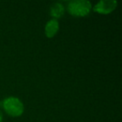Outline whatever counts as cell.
Wrapping results in <instances>:
<instances>
[{
  "label": "cell",
  "instance_id": "6da1fadb",
  "mask_svg": "<svg viewBox=\"0 0 122 122\" xmlns=\"http://www.w3.org/2000/svg\"><path fill=\"white\" fill-rule=\"evenodd\" d=\"M3 108L9 115L18 117L22 115L24 111V105L17 97H8L3 101Z\"/></svg>",
  "mask_w": 122,
  "mask_h": 122
},
{
  "label": "cell",
  "instance_id": "7a4b0ae2",
  "mask_svg": "<svg viewBox=\"0 0 122 122\" xmlns=\"http://www.w3.org/2000/svg\"><path fill=\"white\" fill-rule=\"evenodd\" d=\"M67 9L71 15L84 17L90 14L92 9V4L87 0H73L68 4Z\"/></svg>",
  "mask_w": 122,
  "mask_h": 122
},
{
  "label": "cell",
  "instance_id": "3957f363",
  "mask_svg": "<svg viewBox=\"0 0 122 122\" xmlns=\"http://www.w3.org/2000/svg\"><path fill=\"white\" fill-rule=\"evenodd\" d=\"M117 1L115 0H101L93 7L94 11L101 14H108L113 12L117 7Z\"/></svg>",
  "mask_w": 122,
  "mask_h": 122
},
{
  "label": "cell",
  "instance_id": "277c9868",
  "mask_svg": "<svg viewBox=\"0 0 122 122\" xmlns=\"http://www.w3.org/2000/svg\"><path fill=\"white\" fill-rule=\"evenodd\" d=\"M59 21L55 19H50V20L48 21L45 25V29H44L45 35L48 38H53L57 34V32L59 31Z\"/></svg>",
  "mask_w": 122,
  "mask_h": 122
},
{
  "label": "cell",
  "instance_id": "5b68a950",
  "mask_svg": "<svg viewBox=\"0 0 122 122\" xmlns=\"http://www.w3.org/2000/svg\"><path fill=\"white\" fill-rule=\"evenodd\" d=\"M65 13V7L60 3H55L50 7V15L54 19L60 18Z\"/></svg>",
  "mask_w": 122,
  "mask_h": 122
},
{
  "label": "cell",
  "instance_id": "8992f818",
  "mask_svg": "<svg viewBox=\"0 0 122 122\" xmlns=\"http://www.w3.org/2000/svg\"><path fill=\"white\" fill-rule=\"evenodd\" d=\"M2 120H3V114L1 110H0V122H2Z\"/></svg>",
  "mask_w": 122,
  "mask_h": 122
}]
</instances>
